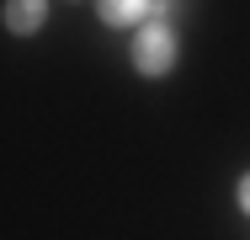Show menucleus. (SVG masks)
<instances>
[{"label":"nucleus","mask_w":250,"mask_h":240,"mask_svg":"<svg viewBox=\"0 0 250 240\" xmlns=\"http://www.w3.org/2000/svg\"><path fill=\"white\" fill-rule=\"evenodd\" d=\"M133 64H139V75H170L176 70V32L165 22H149L133 43Z\"/></svg>","instance_id":"obj_1"},{"label":"nucleus","mask_w":250,"mask_h":240,"mask_svg":"<svg viewBox=\"0 0 250 240\" xmlns=\"http://www.w3.org/2000/svg\"><path fill=\"white\" fill-rule=\"evenodd\" d=\"M43 22H48V0H5V32L32 38Z\"/></svg>","instance_id":"obj_2"},{"label":"nucleus","mask_w":250,"mask_h":240,"mask_svg":"<svg viewBox=\"0 0 250 240\" xmlns=\"http://www.w3.org/2000/svg\"><path fill=\"white\" fill-rule=\"evenodd\" d=\"M96 5H101V22L106 27H133V22L149 16V0H96Z\"/></svg>","instance_id":"obj_3"},{"label":"nucleus","mask_w":250,"mask_h":240,"mask_svg":"<svg viewBox=\"0 0 250 240\" xmlns=\"http://www.w3.org/2000/svg\"><path fill=\"white\" fill-rule=\"evenodd\" d=\"M240 208H245V214H250V176H245V182H240Z\"/></svg>","instance_id":"obj_4"}]
</instances>
